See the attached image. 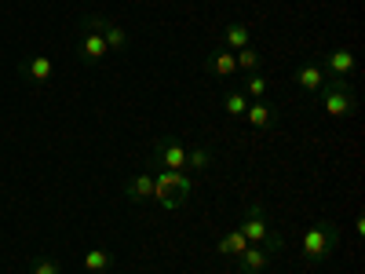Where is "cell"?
<instances>
[{
	"label": "cell",
	"instance_id": "6da1fadb",
	"mask_svg": "<svg viewBox=\"0 0 365 274\" xmlns=\"http://www.w3.org/2000/svg\"><path fill=\"white\" fill-rule=\"evenodd\" d=\"M237 230L249 238V245H267L270 253H278V249L285 245V238H282L278 230H270V227H267L263 201H249V205H245V220H241Z\"/></svg>",
	"mask_w": 365,
	"mask_h": 274
},
{
	"label": "cell",
	"instance_id": "7a4b0ae2",
	"mask_svg": "<svg viewBox=\"0 0 365 274\" xmlns=\"http://www.w3.org/2000/svg\"><path fill=\"white\" fill-rule=\"evenodd\" d=\"M190 187H194L190 172H161V176H154V198L150 201H158L161 208L172 212L190 198Z\"/></svg>",
	"mask_w": 365,
	"mask_h": 274
},
{
	"label": "cell",
	"instance_id": "3957f363",
	"mask_svg": "<svg viewBox=\"0 0 365 274\" xmlns=\"http://www.w3.org/2000/svg\"><path fill=\"white\" fill-rule=\"evenodd\" d=\"M336 245H340V230L332 227L329 220L314 223L307 234H303V241H299V249H303V256H307V263H325L332 253H336Z\"/></svg>",
	"mask_w": 365,
	"mask_h": 274
},
{
	"label": "cell",
	"instance_id": "277c9868",
	"mask_svg": "<svg viewBox=\"0 0 365 274\" xmlns=\"http://www.w3.org/2000/svg\"><path fill=\"white\" fill-rule=\"evenodd\" d=\"M322 106L332 113V117H351L354 113V91H351V84L347 81H340V77H332V81H325L322 84Z\"/></svg>",
	"mask_w": 365,
	"mask_h": 274
},
{
	"label": "cell",
	"instance_id": "5b68a950",
	"mask_svg": "<svg viewBox=\"0 0 365 274\" xmlns=\"http://www.w3.org/2000/svg\"><path fill=\"white\" fill-rule=\"evenodd\" d=\"M154 168H165V172H187V146H182L179 139L165 136L154 143Z\"/></svg>",
	"mask_w": 365,
	"mask_h": 274
},
{
	"label": "cell",
	"instance_id": "8992f818",
	"mask_svg": "<svg viewBox=\"0 0 365 274\" xmlns=\"http://www.w3.org/2000/svg\"><path fill=\"white\" fill-rule=\"evenodd\" d=\"M81 22H84V34H81V44H77V59L84 66H96L99 59L106 55V41H103V34L88 19H81Z\"/></svg>",
	"mask_w": 365,
	"mask_h": 274
},
{
	"label": "cell",
	"instance_id": "52a82bcc",
	"mask_svg": "<svg viewBox=\"0 0 365 274\" xmlns=\"http://www.w3.org/2000/svg\"><path fill=\"white\" fill-rule=\"evenodd\" d=\"M84 19L103 34L106 51H125V48H128V29L120 26V22H113V19H106V15H84Z\"/></svg>",
	"mask_w": 365,
	"mask_h": 274
},
{
	"label": "cell",
	"instance_id": "ba28073f",
	"mask_svg": "<svg viewBox=\"0 0 365 274\" xmlns=\"http://www.w3.org/2000/svg\"><path fill=\"white\" fill-rule=\"evenodd\" d=\"M51 59L48 55H26L22 63H19V73L29 81V84H48L51 81Z\"/></svg>",
	"mask_w": 365,
	"mask_h": 274
},
{
	"label": "cell",
	"instance_id": "9c48e42d",
	"mask_svg": "<svg viewBox=\"0 0 365 274\" xmlns=\"http://www.w3.org/2000/svg\"><path fill=\"white\" fill-rule=\"evenodd\" d=\"M270 260H274V253H270L267 245H249L234 263H237L241 274H263V270L270 267Z\"/></svg>",
	"mask_w": 365,
	"mask_h": 274
},
{
	"label": "cell",
	"instance_id": "30bf717a",
	"mask_svg": "<svg viewBox=\"0 0 365 274\" xmlns=\"http://www.w3.org/2000/svg\"><path fill=\"white\" fill-rule=\"evenodd\" d=\"M325 73L347 81V77L354 73V51H351V48H332V51H325Z\"/></svg>",
	"mask_w": 365,
	"mask_h": 274
},
{
	"label": "cell",
	"instance_id": "8fae6325",
	"mask_svg": "<svg viewBox=\"0 0 365 274\" xmlns=\"http://www.w3.org/2000/svg\"><path fill=\"white\" fill-rule=\"evenodd\" d=\"M292 81H296L303 91H322V84L329 81V73H325L318 63H303V66L292 73Z\"/></svg>",
	"mask_w": 365,
	"mask_h": 274
},
{
	"label": "cell",
	"instance_id": "7c38bea8",
	"mask_svg": "<svg viewBox=\"0 0 365 274\" xmlns=\"http://www.w3.org/2000/svg\"><path fill=\"white\" fill-rule=\"evenodd\" d=\"M125 198L135 201V205H139V201H150V198H154V176H143V172L132 176V179L125 183Z\"/></svg>",
	"mask_w": 365,
	"mask_h": 274
},
{
	"label": "cell",
	"instance_id": "4fadbf2b",
	"mask_svg": "<svg viewBox=\"0 0 365 274\" xmlns=\"http://www.w3.org/2000/svg\"><path fill=\"white\" fill-rule=\"evenodd\" d=\"M249 44H252L249 26H245V22H227V29H223V48L241 51V48H249Z\"/></svg>",
	"mask_w": 365,
	"mask_h": 274
},
{
	"label": "cell",
	"instance_id": "5bb4252c",
	"mask_svg": "<svg viewBox=\"0 0 365 274\" xmlns=\"http://www.w3.org/2000/svg\"><path fill=\"white\" fill-rule=\"evenodd\" d=\"M208 70L216 73V77H234V73H237V59H234V51H230V48L212 51V59H208Z\"/></svg>",
	"mask_w": 365,
	"mask_h": 274
},
{
	"label": "cell",
	"instance_id": "9a60e30c",
	"mask_svg": "<svg viewBox=\"0 0 365 274\" xmlns=\"http://www.w3.org/2000/svg\"><path fill=\"white\" fill-rule=\"evenodd\" d=\"M245 117H249V125H252V128H267L270 121H274V106H270V103H263V99H249Z\"/></svg>",
	"mask_w": 365,
	"mask_h": 274
},
{
	"label": "cell",
	"instance_id": "2e32d148",
	"mask_svg": "<svg viewBox=\"0 0 365 274\" xmlns=\"http://www.w3.org/2000/svg\"><path fill=\"white\" fill-rule=\"evenodd\" d=\"M223 256H230V260H237L241 253H245L249 249V238L245 234H241V230H227L223 238H220V245H216Z\"/></svg>",
	"mask_w": 365,
	"mask_h": 274
},
{
	"label": "cell",
	"instance_id": "e0dca14e",
	"mask_svg": "<svg viewBox=\"0 0 365 274\" xmlns=\"http://www.w3.org/2000/svg\"><path fill=\"white\" fill-rule=\"evenodd\" d=\"M234 59H237V70H249V73H259V66H263V55L249 44V48H241V51H234Z\"/></svg>",
	"mask_w": 365,
	"mask_h": 274
},
{
	"label": "cell",
	"instance_id": "ac0fdd59",
	"mask_svg": "<svg viewBox=\"0 0 365 274\" xmlns=\"http://www.w3.org/2000/svg\"><path fill=\"white\" fill-rule=\"evenodd\" d=\"M245 106H249L245 91H227V96H223V110H227L230 117H241V113H245Z\"/></svg>",
	"mask_w": 365,
	"mask_h": 274
},
{
	"label": "cell",
	"instance_id": "d6986e66",
	"mask_svg": "<svg viewBox=\"0 0 365 274\" xmlns=\"http://www.w3.org/2000/svg\"><path fill=\"white\" fill-rule=\"evenodd\" d=\"M208 161H212V150L208 146L187 150V172H201V168H208Z\"/></svg>",
	"mask_w": 365,
	"mask_h": 274
},
{
	"label": "cell",
	"instance_id": "ffe728a7",
	"mask_svg": "<svg viewBox=\"0 0 365 274\" xmlns=\"http://www.w3.org/2000/svg\"><path fill=\"white\" fill-rule=\"evenodd\" d=\"M84 267H88V270H106V267H113V253H106V249H91V253L84 256Z\"/></svg>",
	"mask_w": 365,
	"mask_h": 274
},
{
	"label": "cell",
	"instance_id": "44dd1931",
	"mask_svg": "<svg viewBox=\"0 0 365 274\" xmlns=\"http://www.w3.org/2000/svg\"><path fill=\"white\" fill-rule=\"evenodd\" d=\"M267 84H270V81H267L263 73H249V77H245V96H249V99H263Z\"/></svg>",
	"mask_w": 365,
	"mask_h": 274
},
{
	"label": "cell",
	"instance_id": "7402d4cb",
	"mask_svg": "<svg viewBox=\"0 0 365 274\" xmlns=\"http://www.w3.org/2000/svg\"><path fill=\"white\" fill-rule=\"evenodd\" d=\"M34 274H63V270H58V263H55L51 256H44V260L34 263Z\"/></svg>",
	"mask_w": 365,
	"mask_h": 274
}]
</instances>
